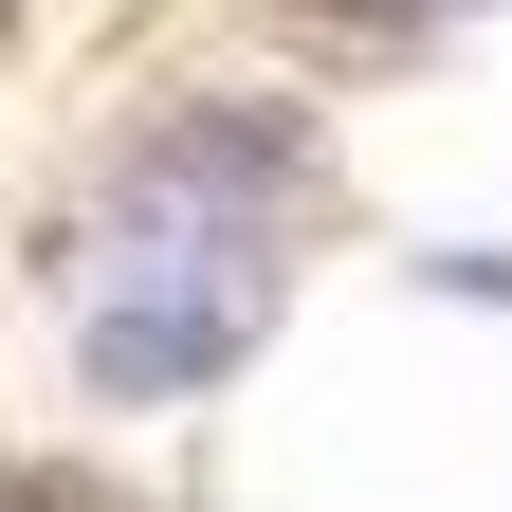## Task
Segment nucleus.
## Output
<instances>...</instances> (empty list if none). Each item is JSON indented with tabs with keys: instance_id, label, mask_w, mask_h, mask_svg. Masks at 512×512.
Here are the masks:
<instances>
[{
	"instance_id": "f257e3e1",
	"label": "nucleus",
	"mask_w": 512,
	"mask_h": 512,
	"mask_svg": "<svg viewBox=\"0 0 512 512\" xmlns=\"http://www.w3.org/2000/svg\"><path fill=\"white\" fill-rule=\"evenodd\" d=\"M256 311H275L256 238L183 256V293H92V384H110V403H165V384H202V366L256 348Z\"/></svg>"
},
{
	"instance_id": "7ed1b4c3",
	"label": "nucleus",
	"mask_w": 512,
	"mask_h": 512,
	"mask_svg": "<svg viewBox=\"0 0 512 512\" xmlns=\"http://www.w3.org/2000/svg\"><path fill=\"white\" fill-rule=\"evenodd\" d=\"M0 512H110L92 476H19V494H0Z\"/></svg>"
},
{
	"instance_id": "f03ea898",
	"label": "nucleus",
	"mask_w": 512,
	"mask_h": 512,
	"mask_svg": "<svg viewBox=\"0 0 512 512\" xmlns=\"http://www.w3.org/2000/svg\"><path fill=\"white\" fill-rule=\"evenodd\" d=\"M293 19H330V37H421V19H458V0H293Z\"/></svg>"
}]
</instances>
